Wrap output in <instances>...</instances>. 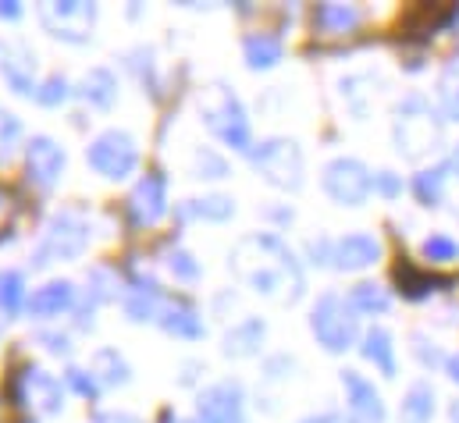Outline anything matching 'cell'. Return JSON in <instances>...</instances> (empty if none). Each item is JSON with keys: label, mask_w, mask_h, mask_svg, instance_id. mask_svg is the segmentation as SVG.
I'll list each match as a JSON object with an SVG mask.
<instances>
[{"label": "cell", "mask_w": 459, "mask_h": 423, "mask_svg": "<svg viewBox=\"0 0 459 423\" xmlns=\"http://www.w3.org/2000/svg\"><path fill=\"white\" fill-rule=\"evenodd\" d=\"M86 242H90L86 220H82L79 213H61V217L50 220L47 238H43V246H39V253H36V263L47 267V263H54V260H75V256L86 249Z\"/></svg>", "instance_id": "52a82bcc"}, {"label": "cell", "mask_w": 459, "mask_h": 423, "mask_svg": "<svg viewBox=\"0 0 459 423\" xmlns=\"http://www.w3.org/2000/svg\"><path fill=\"white\" fill-rule=\"evenodd\" d=\"M449 417H453V423H459V402L453 406V413H449Z\"/></svg>", "instance_id": "ee69618b"}, {"label": "cell", "mask_w": 459, "mask_h": 423, "mask_svg": "<svg viewBox=\"0 0 459 423\" xmlns=\"http://www.w3.org/2000/svg\"><path fill=\"white\" fill-rule=\"evenodd\" d=\"M93 370H97V374H100V381H108V384H125V381H128V367H125V359L117 356L115 349L97 352Z\"/></svg>", "instance_id": "83f0119b"}, {"label": "cell", "mask_w": 459, "mask_h": 423, "mask_svg": "<svg viewBox=\"0 0 459 423\" xmlns=\"http://www.w3.org/2000/svg\"><path fill=\"white\" fill-rule=\"evenodd\" d=\"M303 423H352V420H345L342 413H321V417H310V420Z\"/></svg>", "instance_id": "f35d334b"}, {"label": "cell", "mask_w": 459, "mask_h": 423, "mask_svg": "<svg viewBox=\"0 0 459 423\" xmlns=\"http://www.w3.org/2000/svg\"><path fill=\"white\" fill-rule=\"evenodd\" d=\"M22 399H25L36 413H43V417L61 413V406H65L61 384H57L47 370H25V377H22Z\"/></svg>", "instance_id": "9a60e30c"}, {"label": "cell", "mask_w": 459, "mask_h": 423, "mask_svg": "<svg viewBox=\"0 0 459 423\" xmlns=\"http://www.w3.org/2000/svg\"><path fill=\"white\" fill-rule=\"evenodd\" d=\"M281 61V39L278 36H267V32H256L246 39V65L249 68H274Z\"/></svg>", "instance_id": "7402d4cb"}, {"label": "cell", "mask_w": 459, "mask_h": 423, "mask_svg": "<svg viewBox=\"0 0 459 423\" xmlns=\"http://www.w3.org/2000/svg\"><path fill=\"white\" fill-rule=\"evenodd\" d=\"M424 256L435 263H449L459 256V246L449 235H431V238H424Z\"/></svg>", "instance_id": "4dcf8cb0"}, {"label": "cell", "mask_w": 459, "mask_h": 423, "mask_svg": "<svg viewBox=\"0 0 459 423\" xmlns=\"http://www.w3.org/2000/svg\"><path fill=\"white\" fill-rule=\"evenodd\" d=\"M25 164H29V178L43 189H50L61 171H65V150L50 139V135H36L29 146H25Z\"/></svg>", "instance_id": "8fae6325"}, {"label": "cell", "mask_w": 459, "mask_h": 423, "mask_svg": "<svg viewBox=\"0 0 459 423\" xmlns=\"http://www.w3.org/2000/svg\"><path fill=\"white\" fill-rule=\"evenodd\" d=\"M139 160V150L132 142V135L125 132H104L93 146H90V164L104 175V178H125Z\"/></svg>", "instance_id": "30bf717a"}, {"label": "cell", "mask_w": 459, "mask_h": 423, "mask_svg": "<svg viewBox=\"0 0 459 423\" xmlns=\"http://www.w3.org/2000/svg\"><path fill=\"white\" fill-rule=\"evenodd\" d=\"M39 22H43L57 39L86 43V39H90V29H93V22H97V7H93V4H82V0L43 4V7H39Z\"/></svg>", "instance_id": "ba28073f"}, {"label": "cell", "mask_w": 459, "mask_h": 423, "mask_svg": "<svg viewBox=\"0 0 459 423\" xmlns=\"http://www.w3.org/2000/svg\"><path fill=\"white\" fill-rule=\"evenodd\" d=\"M342 388L345 399H349V410L359 423H385V402L377 395V388L359 377L356 370H342Z\"/></svg>", "instance_id": "5bb4252c"}, {"label": "cell", "mask_w": 459, "mask_h": 423, "mask_svg": "<svg viewBox=\"0 0 459 423\" xmlns=\"http://www.w3.org/2000/svg\"><path fill=\"white\" fill-rule=\"evenodd\" d=\"M18 14H22V7L14 0H0V18H18Z\"/></svg>", "instance_id": "ab89813d"}, {"label": "cell", "mask_w": 459, "mask_h": 423, "mask_svg": "<svg viewBox=\"0 0 459 423\" xmlns=\"http://www.w3.org/2000/svg\"><path fill=\"white\" fill-rule=\"evenodd\" d=\"M231 271L260 296L274 303H296L307 289L303 267L289 253V246L274 235H249L231 253Z\"/></svg>", "instance_id": "6da1fadb"}, {"label": "cell", "mask_w": 459, "mask_h": 423, "mask_svg": "<svg viewBox=\"0 0 459 423\" xmlns=\"http://www.w3.org/2000/svg\"><path fill=\"white\" fill-rule=\"evenodd\" d=\"M449 168H453V171H456V175H459V150H456V153H453V164H449Z\"/></svg>", "instance_id": "7bdbcfd3"}, {"label": "cell", "mask_w": 459, "mask_h": 423, "mask_svg": "<svg viewBox=\"0 0 459 423\" xmlns=\"http://www.w3.org/2000/svg\"><path fill=\"white\" fill-rule=\"evenodd\" d=\"M128 203H132V217L139 224H157L168 213V178L160 171H150L132 189V200Z\"/></svg>", "instance_id": "7c38bea8"}, {"label": "cell", "mask_w": 459, "mask_h": 423, "mask_svg": "<svg viewBox=\"0 0 459 423\" xmlns=\"http://www.w3.org/2000/svg\"><path fill=\"white\" fill-rule=\"evenodd\" d=\"M310 331L328 352H345L349 345H356V310L342 296H321L310 314Z\"/></svg>", "instance_id": "277c9868"}, {"label": "cell", "mask_w": 459, "mask_h": 423, "mask_svg": "<svg viewBox=\"0 0 459 423\" xmlns=\"http://www.w3.org/2000/svg\"><path fill=\"white\" fill-rule=\"evenodd\" d=\"M189 213L207 217V220H229L231 213H235V203H231L229 196H207V200H193Z\"/></svg>", "instance_id": "f546056e"}, {"label": "cell", "mask_w": 459, "mask_h": 423, "mask_svg": "<svg viewBox=\"0 0 459 423\" xmlns=\"http://www.w3.org/2000/svg\"><path fill=\"white\" fill-rule=\"evenodd\" d=\"M374 189H381L385 196H399V193H403V182H399L392 171H381V175L374 178Z\"/></svg>", "instance_id": "d590c367"}, {"label": "cell", "mask_w": 459, "mask_h": 423, "mask_svg": "<svg viewBox=\"0 0 459 423\" xmlns=\"http://www.w3.org/2000/svg\"><path fill=\"white\" fill-rule=\"evenodd\" d=\"M36 100H39V104H47V107L68 100V82H65L61 75H50V79H47V82L36 90Z\"/></svg>", "instance_id": "d6a6232c"}, {"label": "cell", "mask_w": 459, "mask_h": 423, "mask_svg": "<svg viewBox=\"0 0 459 423\" xmlns=\"http://www.w3.org/2000/svg\"><path fill=\"white\" fill-rule=\"evenodd\" d=\"M18 121H14V114H7V110H0V157H7L11 153V146L18 142Z\"/></svg>", "instance_id": "836d02e7"}, {"label": "cell", "mask_w": 459, "mask_h": 423, "mask_svg": "<svg viewBox=\"0 0 459 423\" xmlns=\"http://www.w3.org/2000/svg\"><path fill=\"white\" fill-rule=\"evenodd\" d=\"M438 107L449 121H459V65H449L438 79Z\"/></svg>", "instance_id": "484cf974"}, {"label": "cell", "mask_w": 459, "mask_h": 423, "mask_svg": "<svg viewBox=\"0 0 459 423\" xmlns=\"http://www.w3.org/2000/svg\"><path fill=\"white\" fill-rule=\"evenodd\" d=\"M370 189H374V178H370L367 164L356 160V157H339V160H332V164L325 168V193H328L335 203H342V207H359V203H367Z\"/></svg>", "instance_id": "8992f818"}, {"label": "cell", "mask_w": 459, "mask_h": 423, "mask_svg": "<svg viewBox=\"0 0 459 423\" xmlns=\"http://www.w3.org/2000/svg\"><path fill=\"white\" fill-rule=\"evenodd\" d=\"M72 299H75V289H72L68 281H50V285H43V289L32 292L29 314H32V317H57L61 310L72 306Z\"/></svg>", "instance_id": "e0dca14e"}, {"label": "cell", "mask_w": 459, "mask_h": 423, "mask_svg": "<svg viewBox=\"0 0 459 423\" xmlns=\"http://www.w3.org/2000/svg\"><path fill=\"white\" fill-rule=\"evenodd\" d=\"M82 97H86L90 104H97V107H111V104H115V97H117L115 75H111L108 68L90 72V75H86V82H82Z\"/></svg>", "instance_id": "cb8c5ba5"}, {"label": "cell", "mask_w": 459, "mask_h": 423, "mask_svg": "<svg viewBox=\"0 0 459 423\" xmlns=\"http://www.w3.org/2000/svg\"><path fill=\"white\" fill-rule=\"evenodd\" d=\"M68 381H72V388H75V392H82V395H93V392H97V381H93V377H86L82 370H68Z\"/></svg>", "instance_id": "8d00e7d4"}, {"label": "cell", "mask_w": 459, "mask_h": 423, "mask_svg": "<svg viewBox=\"0 0 459 423\" xmlns=\"http://www.w3.org/2000/svg\"><path fill=\"white\" fill-rule=\"evenodd\" d=\"M0 72H4V79L11 82V90L14 93H22V97H32L36 93V82H32V72H36V61H32V54L25 50V47H4V54H0Z\"/></svg>", "instance_id": "2e32d148"}, {"label": "cell", "mask_w": 459, "mask_h": 423, "mask_svg": "<svg viewBox=\"0 0 459 423\" xmlns=\"http://www.w3.org/2000/svg\"><path fill=\"white\" fill-rule=\"evenodd\" d=\"M310 253L321 256L317 263H332L339 271H363V267L377 263L381 242L374 235H345L339 242H314Z\"/></svg>", "instance_id": "9c48e42d"}, {"label": "cell", "mask_w": 459, "mask_h": 423, "mask_svg": "<svg viewBox=\"0 0 459 423\" xmlns=\"http://www.w3.org/2000/svg\"><path fill=\"white\" fill-rule=\"evenodd\" d=\"M314 25L328 36H342V32H352L359 25V11L352 4H321L314 11Z\"/></svg>", "instance_id": "d6986e66"}, {"label": "cell", "mask_w": 459, "mask_h": 423, "mask_svg": "<svg viewBox=\"0 0 459 423\" xmlns=\"http://www.w3.org/2000/svg\"><path fill=\"white\" fill-rule=\"evenodd\" d=\"M264 341V324L260 320H246L238 327H231L229 338H225V352L229 356H253Z\"/></svg>", "instance_id": "603a6c76"}, {"label": "cell", "mask_w": 459, "mask_h": 423, "mask_svg": "<svg viewBox=\"0 0 459 423\" xmlns=\"http://www.w3.org/2000/svg\"><path fill=\"white\" fill-rule=\"evenodd\" d=\"M4 203H7V200H4V196H0V211H4Z\"/></svg>", "instance_id": "f6af8a7d"}, {"label": "cell", "mask_w": 459, "mask_h": 423, "mask_svg": "<svg viewBox=\"0 0 459 423\" xmlns=\"http://www.w3.org/2000/svg\"><path fill=\"white\" fill-rule=\"evenodd\" d=\"M200 423H242V392L238 384H214L196 402Z\"/></svg>", "instance_id": "4fadbf2b"}, {"label": "cell", "mask_w": 459, "mask_h": 423, "mask_svg": "<svg viewBox=\"0 0 459 423\" xmlns=\"http://www.w3.org/2000/svg\"><path fill=\"white\" fill-rule=\"evenodd\" d=\"M204 121L218 139L229 142L231 150H249V117L231 90L211 86L204 93Z\"/></svg>", "instance_id": "3957f363"}, {"label": "cell", "mask_w": 459, "mask_h": 423, "mask_svg": "<svg viewBox=\"0 0 459 423\" xmlns=\"http://www.w3.org/2000/svg\"><path fill=\"white\" fill-rule=\"evenodd\" d=\"M442 186H446V168H431V171H420L413 178V189H417L420 203H428V207L442 203Z\"/></svg>", "instance_id": "4316f807"}, {"label": "cell", "mask_w": 459, "mask_h": 423, "mask_svg": "<svg viewBox=\"0 0 459 423\" xmlns=\"http://www.w3.org/2000/svg\"><path fill=\"white\" fill-rule=\"evenodd\" d=\"M446 370H449V377H453V381L459 384V356H453V359L446 363Z\"/></svg>", "instance_id": "b9f144b4"}, {"label": "cell", "mask_w": 459, "mask_h": 423, "mask_svg": "<svg viewBox=\"0 0 459 423\" xmlns=\"http://www.w3.org/2000/svg\"><path fill=\"white\" fill-rule=\"evenodd\" d=\"M97 423H139L135 417H125V413H117V417H100Z\"/></svg>", "instance_id": "60d3db41"}, {"label": "cell", "mask_w": 459, "mask_h": 423, "mask_svg": "<svg viewBox=\"0 0 459 423\" xmlns=\"http://www.w3.org/2000/svg\"><path fill=\"white\" fill-rule=\"evenodd\" d=\"M157 306H160V296H157L153 285L135 289V292L128 296V317L132 320H153L157 317Z\"/></svg>", "instance_id": "f1b7e54d"}, {"label": "cell", "mask_w": 459, "mask_h": 423, "mask_svg": "<svg viewBox=\"0 0 459 423\" xmlns=\"http://www.w3.org/2000/svg\"><path fill=\"white\" fill-rule=\"evenodd\" d=\"M438 142H442L438 114L428 107L424 97H406L395 110V146H399V153L417 160V157L438 150Z\"/></svg>", "instance_id": "7a4b0ae2"}, {"label": "cell", "mask_w": 459, "mask_h": 423, "mask_svg": "<svg viewBox=\"0 0 459 423\" xmlns=\"http://www.w3.org/2000/svg\"><path fill=\"white\" fill-rule=\"evenodd\" d=\"M399 417H403V423H431V417H435V388L424 384V381H417L406 392Z\"/></svg>", "instance_id": "ffe728a7"}, {"label": "cell", "mask_w": 459, "mask_h": 423, "mask_svg": "<svg viewBox=\"0 0 459 423\" xmlns=\"http://www.w3.org/2000/svg\"><path fill=\"white\" fill-rule=\"evenodd\" d=\"M363 359H370L385 377H395V345H392V334L385 327H370L363 334V345H359Z\"/></svg>", "instance_id": "ac0fdd59"}, {"label": "cell", "mask_w": 459, "mask_h": 423, "mask_svg": "<svg viewBox=\"0 0 459 423\" xmlns=\"http://www.w3.org/2000/svg\"><path fill=\"white\" fill-rule=\"evenodd\" d=\"M160 324H164L168 334H178V338H200L204 334V320H200V314L193 306H186V303L168 306L160 314Z\"/></svg>", "instance_id": "44dd1931"}, {"label": "cell", "mask_w": 459, "mask_h": 423, "mask_svg": "<svg viewBox=\"0 0 459 423\" xmlns=\"http://www.w3.org/2000/svg\"><path fill=\"white\" fill-rule=\"evenodd\" d=\"M18 303H22V278L18 274H4L0 278V306H4V314H18Z\"/></svg>", "instance_id": "1f68e13d"}, {"label": "cell", "mask_w": 459, "mask_h": 423, "mask_svg": "<svg viewBox=\"0 0 459 423\" xmlns=\"http://www.w3.org/2000/svg\"><path fill=\"white\" fill-rule=\"evenodd\" d=\"M178 423H200V420H178Z\"/></svg>", "instance_id": "bcb514c9"}, {"label": "cell", "mask_w": 459, "mask_h": 423, "mask_svg": "<svg viewBox=\"0 0 459 423\" xmlns=\"http://www.w3.org/2000/svg\"><path fill=\"white\" fill-rule=\"evenodd\" d=\"M200 168H211V178H221L225 175V160H218L214 153H200Z\"/></svg>", "instance_id": "74e56055"}, {"label": "cell", "mask_w": 459, "mask_h": 423, "mask_svg": "<svg viewBox=\"0 0 459 423\" xmlns=\"http://www.w3.org/2000/svg\"><path fill=\"white\" fill-rule=\"evenodd\" d=\"M388 292L381 289V285H370V281H363V285H356L352 292H349V306L356 310V314H385L388 310Z\"/></svg>", "instance_id": "d4e9b609"}, {"label": "cell", "mask_w": 459, "mask_h": 423, "mask_svg": "<svg viewBox=\"0 0 459 423\" xmlns=\"http://www.w3.org/2000/svg\"><path fill=\"white\" fill-rule=\"evenodd\" d=\"M168 267H171L178 278H196V274H200V267L193 263V256H189L186 249H175V253L168 256Z\"/></svg>", "instance_id": "e575fe53"}, {"label": "cell", "mask_w": 459, "mask_h": 423, "mask_svg": "<svg viewBox=\"0 0 459 423\" xmlns=\"http://www.w3.org/2000/svg\"><path fill=\"white\" fill-rule=\"evenodd\" d=\"M253 164H256L260 178L271 182L274 189L296 193L303 186V150L292 139H267L253 153Z\"/></svg>", "instance_id": "5b68a950"}]
</instances>
